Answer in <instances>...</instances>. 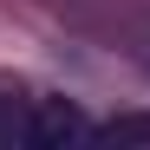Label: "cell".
<instances>
[{
  "mask_svg": "<svg viewBox=\"0 0 150 150\" xmlns=\"http://www.w3.org/2000/svg\"><path fill=\"white\" fill-rule=\"evenodd\" d=\"M26 144H91V124L79 105H65V98H39V111L26 124Z\"/></svg>",
  "mask_w": 150,
  "mask_h": 150,
  "instance_id": "6da1fadb",
  "label": "cell"
},
{
  "mask_svg": "<svg viewBox=\"0 0 150 150\" xmlns=\"http://www.w3.org/2000/svg\"><path fill=\"white\" fill-rule=\"evenodd\" d=\"M91 144H111V150H150V111H124L111 124H91Z\"/></svg>",
  "mask_w": 150,
  "mask_h": 150,
  "instance_id": "7a4b0ae2",
  "label": "cell"
}]
</instances>
